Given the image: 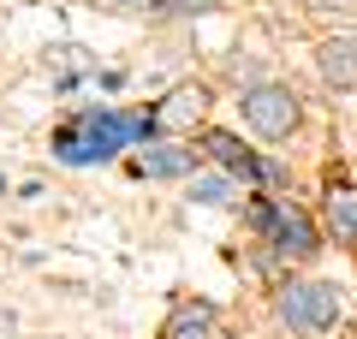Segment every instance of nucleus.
Returning <instances> with one entry per match:
<instances>
[{"label": "nucleus", "mask_w": 357, "mask_h": 339, "mask_svg": "<svg viewBox=\"0 0 357 339\" xmlns=\"http://www.w3.org/2000/svg\"><path fill=\"white\" fill-rule=\"evenodd\" d=\"M155 126H161V107H149V113L84 107V113H72V119L54 131V155H60L66 167H89V161H107V155L131 149V143L149 137Z\"/></svg>", "instance_id": "1"}, {"label": "nucleus", "mask_w": 357, "mask_h": 339, "mask_svg": "<svg viewBox=\"0 0 357 339\" xmlns=\"http://www.w3.org/2000/svg\"><path fill=\"white\" fill-rule=\"evenodd\" d=\"M250 226H256V239H262L274 256H292V262H310V256L321 250V239H316V226H310V214L298 209V202L274 197V190L250 197Z\"/></svg>", "instance_id": "2"}, {"label": "nucleus", "mask_w": 357, "mask_h": 339, "mask_svg": "<svg viewBox=\"0 0 357 339\" xmlns=\"http://www.w3.org/2000/svg\"><path fill=\"white\" fill-rule=\"evenodd\" d=\"M340 310H345V298H340L333 280H286L280 298H274V315L292 333H333Z\"/></svg>", "instance_id": "3"}, {"label": "nucleus", "mask_w": 357, "mask_h": 339, "mask_svg": "<svg viewBox=\"0 0 357 339\" xmlns=\"http://www.w3.org/2000/svg\"><path fill=\"white\" fill-rule=\"evenodd\" d=\"M238 113L250 119L256 137H268V143H286V137L298 131V119H304L292 84H250V89L238 96Z\"/></svg>", "instance_id": "4"}, {"label": "nucleus", "mask_w": 357, "mask_h": 339, "mask_svg": "<svg viewBox=\"0 0 357 339\" xmlns=\"http://www.w3.org/2000/svg\"><path fill=\"white\" fill-rule=\"evenodd\" d=\"M203 149L191 143H143V155H131V173L137 179H197L203 173Z\"/></svg>", "instance_id": "5"}, {"label": "nucleus", "mask_w": 357, "mask_h": 339, "mask_svg": "<svg viewBox=\"0 0 357 339\" xmlns=\"http://www.w3.org/2000/svg\"><path fill=\"white\" fill-rule=\"evenodd\" d=\"M316 72L333 89H357V36H321L316 42Z\"/></svg>", "instance_id": "6"}, {"label": "nucleus", "mask_w": 357, "mask_h": 339, "mask_svg": "<svg viewBox=\"0 0 357 339\" xmlns=\"http://www.w3.org/2000/svg\"><path fill=\"white\" fill-rule=\"evenodd\" d=\"M321 214H328V226H333V244L357 250V185H345V179H328Z\"/></svg>", "instance_id": "7"}, {"label": "nucleus", "mask_w": 357, "mask_h": 339, "mask_svg": "<svg viewBox=\"0 0 357 339\" xmlns=\"http://www.w3.org/2000/svg\"><path fill=\"white\" fill-rule=\"evenodd\" d=\"M203 155H215L227 173H238V179H262V155H250L232 131H203Z\"/></svg>", "instance_id": "8"}, {"label": "nucleus", "mask_w": 357, "mask_h": 339, "mask_svg": "<svg viewBox=\"0 0 357 339\" xmlns=\"http://www.w3.org/2000/svg\"><path fill=\"white\" fill-rule=\"evenodd\" d=\"M161 339H215V303H178L173 315H167Z\"/></svg>", "instance_id": "9"}, {"label": "nucleus", "mask_w": 357, "mask_h": 339, "mask_svg": "<svg viewBox=\"0 0 357 339\" xmlns=\"http://www.w3.org/2000/svg\"><path fill=\"white\" fill-rule=\"evenodd\" d=\"M244 197V179L238 173H197L191 179V202H203V209H227V202H238Z\"/></svg>", "instance_id": "10"}, {"label": "nucleus", "mask_w": 357, "mask_h": 339, "mask_svg": "<svg viewBox=\"0 0 357 339\" xmlns=\"http://www.w3.org/2000/svg\"><path fill=\"white\" fill-rule=\"evenodd\" d=\"M208 107V96L197 84H185V89H173L167 96V107H161V126H185V119H197V113Z\"/></svg>", "instance_id": "11"}, {"label": "nucleus", "mask_w": 357, "mask_h": 339, "mask_svg": "<svg viewBox=\"0 0 357 339\" xmlns=\"http://www.w3.org/2000/svg\"><path fill=\"white\" fill-rule=\"evenodd\" d=\"M161 13L167 18H203V13H215V0H161Z\"/></svg>", "instance_id": "12"}, {"label": "nucleus", "mask_w": 357, "mask_h": 339, "mask_svg": "<svg viewBox=\"0 0 357 339\" xmlns=\"http://www.w3.org/2000/svg\"><path fill=\"white\" fill-rule=\"evenodd\" d=\"M107 13H161V0H102Z\"/></svg>", "instance_id": "13"}, {"label": "nucleus", "mask_w": 357, "mask_h": 339, "mask_svg": "<svg viewBox=\"0 0 357 339\" xmlns=\"http://www.w3.org/2000/svg\"><path fill=\"white\" fill-rule=\"evenodd\" d=\"M0 197H6V179H0Z\"/></svg>", "instance_id": "14"}]
</instances>
